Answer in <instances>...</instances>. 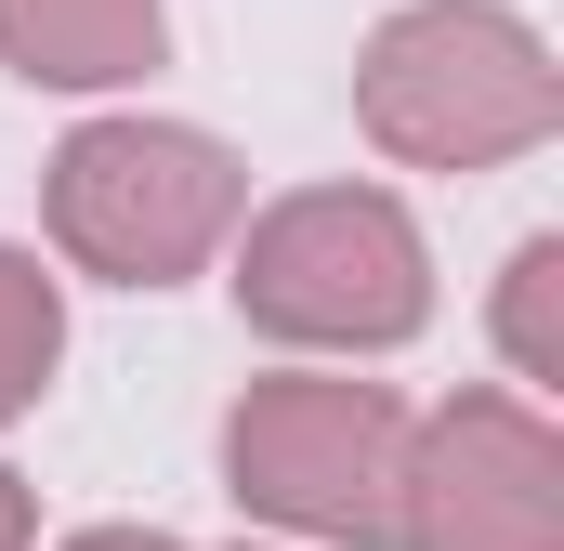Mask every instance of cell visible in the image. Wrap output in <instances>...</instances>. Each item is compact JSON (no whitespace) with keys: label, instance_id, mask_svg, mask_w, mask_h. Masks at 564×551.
<instances>
[{"label":"cell","instance_id":"1","mask_svg":"<svg viewBox=\"0 0 564 551\" xmlns=\"http://www.w3.org/2000/svg\"><path fill=\"white\" fill-rule=\"evenodd\" d=\"M355 132L394 171H512L564 132V66L512 0H394L355 40Z\"/></svg>","mask_w":564,"mask_h":551},{"label":"cell","instance_id":"2","mask_svg":"<svg viewBox=\"0 0 564 551\" xmlns=\"http://www.w3.org/2000/svg\"><path fill=\"white\" fill-rule=\"evenodd\" d=\"M224 289L276 355H408L433 328V237L394 184H289L263 210H237Z\"/></svg>","mask_w":564,"mask_h":551},{"label":"cell","instance_id":"3","mask_svg":"<svg viewBox=\"0 0 564 551\" xmlns=\"http://www.w3.org/2000/svg\"><path fill=\"white\" fill-rule=\"evenodd\" d=\"M237 210H250V158L158 106H106L40 158V237L93 289H184L197 263H224Z\"/></svg>","mask_w":564,"mask_h":551},{"label":"cell","instance_id":"4","mask_svg":"<svg viewBox=\"0 0 564 551\" xmlns=\"http://www.w3.org/2000/svg\"><path fill=\"white\" fill-rule=\"evenodd\" d=\"M394 486H408V395L355 381L341 355L263 368L224 408V499L302 551H394Z\"/></svg>","mask_w":564,"mask_h":551},{"label":"cell","instance_id":"5","mask_svg":"<svg viewBox=\"0 0 564 551\" xmlns=\"http://www.w3.org/2000/svg\"><path fill=\"white\" fill-rule=\"evenodd\" d=\"M394 551H564V433L552 395L473 381L408 420Z\"/></svg>","mask_w":564,"mask_h":551},{"label":"cell","instance_id":"6","mask_svg":"<svg viewBox=\"0 0 564 551\" xmlns=\"http://www.w3.org/2000/svg\"><path fill=\"white\" fill-rule=\"evenodd\" d=\"M0 66L26 93L119 106L171 66V0H0Z\"/></svg>","mask_w":564,"mask_h":551},{"label":"cell","instance_id":"7","mask_svg":"<svg viewBox=\"0 0 564 551\" xmlns=\"http://www.w3.org/2000/svg\"><path fill=\"white\" fill-rule=\"evenodd\" d=\"M53 368H66V276L0 237V433L53 395Z\"/></svg>","mask_w":564,"mask_h":551},{"label":"cell","instance_id":"8","mask_svg":"<svg viewBox=\"0 0 564 551\" xmlns=\"http://www.w3.org/2000/svg\"><path fill=\"white\" fill-rule=\"evenodd\" d=\"M486 328H499V368H512V395H552V381H564V237H525V250L499 263Z\"/></svg>","mask_w":564,"mask_h":551},{"label":"cell","instance_id":"9","mask_svg":"<svg viewBox=\"0 0 564 551\" xmlns=\"http://www.w3.org/2000/svg\"><path fill=\"white\" fill-rule=\"evenodd\" d=\"M0 551H40V486L0 460Z\"/></svg>","mask_w":564,"mask_h":551},{"label":"cell","instance_id":"10","mask_svg":"<svg viewBox=\"0 0 564 551\" xmlns=\"http://www.w3.org/2000/svg\"><path fill=\"white\" fill-rule=\"evenodd\" d=\"M53 551H184L171 526H79V539H53Z\"/></svg>","mask_w":564,"mask_h":551}]
</instances>
